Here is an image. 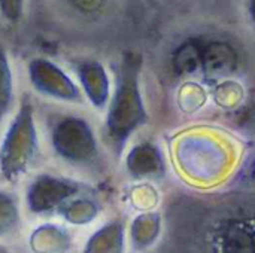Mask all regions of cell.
<instances>
[{
  "label": "cell",
  "mask_w": 255,
  "mask_h": 253,
  "mask_svg": "<svg viewBox=\"0 0 255 253\" xmlns=\"http://www.w3.org/2000/svg\"><path fill=\"white\" fill-rule=\"evenodd\" d=\"M0 13L7 22H18L24 13V0H0Z\"/></svg>",
  "instance_id": "30bf717a"
},
{
  "label": "cell",
  "mask_w": 255,
  "mask_h": 253,
  "mask_svg": "<svg viewBox=\"0 0 255 253\" xmlns=\"http://www.w3.org/2000/svg\"><path fill=\"white\" fill-rule=\"evenodd\" d=\"M76 192L78 188L69 180L54 176H39L30 186L28 200L34 210H45L60 204Z\"/></svg>",
  "instance_id": "8992f818"
},
{
  "label": "cell",
  "mask_w": 255,
  "mask_h": 253,
  "mask_svg": "<svg viewBox=\"0 0 255 253\" xmlns=\"http://www.w3.org/2000/svg\"><path fill=\"white\" fill-rule=\"evenodd\" d=\"M37 155V133L34 110L30 101H22L0 143V173L6 180H18Z\"/></svg>",
  "instance_id": "7a4b0ae2"
},
{
  "label": "cell",
  "mask_w": 255,
  "mask_h": 253,
  "mask_svg": "<svg viewBox=\"0 0 255 253\" xmlns=\"http://www.w3.org/2000/svg\"><path fill=\"white\" fill-rule=\"evenodd\" d=\"M55 154L72 164H87L97 157V142L90 124L79 116H61L51 128Z\"/></svg>",
  "instance_id": "3957f363"
},
{
  "label": "cell",
  "mask_w": 255,
  "mask_h": 253,
  "mask_svg": "<svg viewBox=\"0 0 255 253\" xmlns=\"http://www.w3.org/2000/svg\"><path fill=\"white\" fill-rule=\"evenodd\" d=\"M13 101V78L6 49L0 45V122L10 112Z\"/></svg>",
  "instance_id": "9c48e42d"
},
{
  "label": "cell",
  "mask_w": 255,
  "mask_h": 253,
  "mask_svg": "<svg viewBox=\"0 0 255 253\" xmlns=\"http://www.w3.org/2000/svg\"><path fill=\"white\" fill-rule=\"evenodd\" d=\"M78 76L82 85V91L90 103L103 109L109 103V78L105 67L99 61H84L78 66Z\"/></svg>",
  "instance_id": "52a82bcc"
},
{
  "label": "cell",
  "mask_w": 255,
  "mask_h": 253,
  "mask_svg": "<svg viewBox=\"0 0 255 253\" xmlns=\"http://www.w3.org/2000/svg\"><path fill=\"white\" fill-rule=\"evenodd\" d=\"M28 78L36 91L42 95L69 101H82V91L79 86L60 69L46 58H33L28 63Z\"/></svg>",
  "instance_id": "5b68a950"
},
{
  "label": "cell",
  "mask_w": 255,
  "mask_h": 253,
  "mask_svg": "<svg viewBox=\"0 0 255 253\" xmlns=\"http://www.w3.org/2000/svg\"><path fill=\"white\" fill-rule=\"evenodd\" d=\"M212 253H255V215H232L220 221L211 234Z\"/></svg>",
  "instance_id": "277c9868"
},
{
  "label": "cell",
  "mask_w": 255,
  "mask_h": 253,
  "mask_svg": "<svg viewBox=\"0 0 255 253\" xmlns=\"http://www.w3.org/2000/svg\"><path fill=\"white\" fill-rule=\"evenodd\" d=\"M0 253H4V252H3V251H0Z\"/></svg>",
  "instance_id": "4fadbf2b"
},
{
  "label": "cell",
  "mask_w": 255,
  "mask_h": 253,
  "mask_svg": "<svg viewBox=\"0 0 255 253\" xmlns=\"http://www.w3.org/2000/svg\"><path fill=\"white\" fill-rule=\"evenodd\" d=\"M142 57L126 52L118 64L115 89L108 103L106 134L117 152H121L130 136L148 121L140 91Z\"/></svg>",
  "instance_id": "6da1fadb"
},
{
  "label": "cell",
  "mask_w": 255,
  "mask_h": 253,
  "mask_svg": "<svg viewBox=\"0 0 255 253\" xmlns=\"http://www.w3.org/2000/svg\"><path fill=\"white\" fill-rule=\"evenodd\" d=\"M248 13L255 22V0H248Z\"/></svg>",
  "instance_id": "8fae6325"
},
{
  "label": "cell",
  "mask_w": 255,
  "mask_h": 253,
  "mask_svg": "<svg viewBox=\"0 0 255 253\" xmlns=\"http://www.w3.org/2000/svg\"><path fill=\"white\" fill-rule=\"evenodd\" d=\"M251 177L255 179V161H254V164H253V167H251Z\"/></svg>",
  "instance_id": "7c38bea8"
},
{
  "label": "cell",
  "mask_w": 255,
  "mask_h": 253,
  "mask_svg": "<svg viewBox=\"0 0 255 253\" xmlns=\"http://www.w3.org/2000/svg\"><path fill=\"white\" fill-rule=\"evenodd\" d=\"M161 157L151 145L136 146L127 158L128 171L134 176L157 174L161 170Z\"/></svg>",
  "instance_id": "ba28073f"
}]
</instances>
